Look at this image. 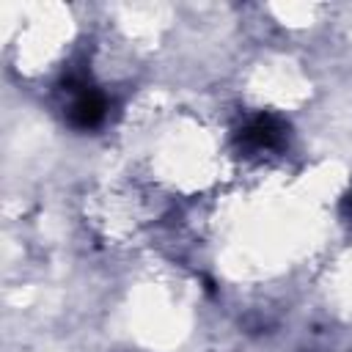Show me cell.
Listing matches in <instances>:
<instances>
[{
    "label": "cell",
    "instance_id": "cell-1",
    "mask_svg": "<svg viewBox=\"0 0 352 352\" xmlns=\"http://www.w3.org/2000/svg\"><path fill=\"white\" fill-rule=\"evenodd\" d=\"M104 96L94 88H82L74 94V102L69 107V121L77 126V129H94L102 118H104Z\"/></svg>",
    "mask_w": 352,
    "mask_h": 352
},
{
    "label": "cell",
    "instance_id": "cell-2",
    "mask_svg": "<svg viewBox=\"0 0 352 352\" xmlns=\"http://www.w3.org/2000/svg\"><path fill=\"white\" fill-rule=\"evenodd\" d=\"M242 146L253 148V151H264V148H275L283 140V124L272 116H256L239 135Z\"/></svg>",
    "mask_w": 352,
    "mask_h": 352
}]
</instances>
